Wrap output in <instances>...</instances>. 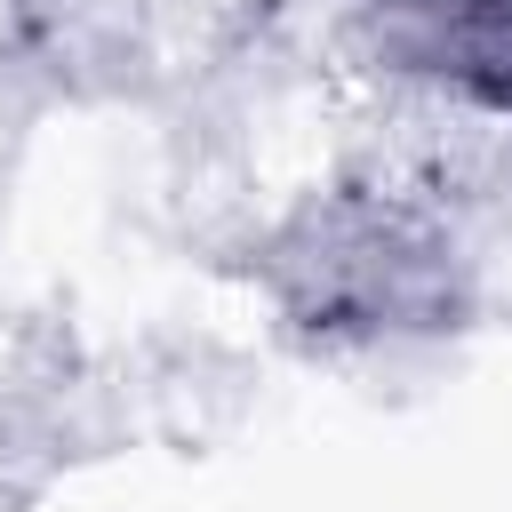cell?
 <instances>
[{
    "instance_id": "obj_1",
    "label": "cell",
    "mask_w": 512,
    "mask_h": 512,
    "mask_svg": "<svg viewBox=\"0 0 512 512\" xmlns=\"http://www.w3.org/2000/svg\"><path fill=\"white\" fill-rule=\"evenodd\" d=\"M416 64L456 72L480 96H512V0H384Z\"/></svg>"
}]
</instances>
